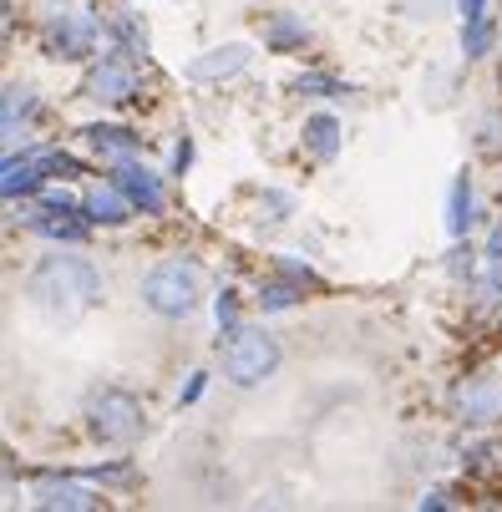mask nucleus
<instances>
[{"label":"nucleus","instance_id":"9b49d317","mask_svg":"<svg viewBox=\"0 0 502 512\" xmlns=\"http://www.w3.org/2000/svg\"><path fill=\"white\" fill-rule=\"evenodd\" d=\"M97 502H102V497L87 492L82 482H56V477H51V482L36 487V507H41V512H56V507H66V512H92Z\"/></svg>","mask_w":502,"mask_h":512},{"label":"nucleus","instance_id":"0eeeda50","mask_svg":"<svg viewBox=\"0 0 502 512\" xmlns=\"http://www.w3.org/2000/svg\"><path fill=\"white\" fill-rule=\"evenodd\" d=\"M249 61H254V46L249 41H229V46H213V51L193 56L183 66V77L188 82H229V77H239Z\"/></svg>","mask_w":502,"mask_h":512},{"label":"nucleus","instance_id":"20e7f679","mask_svg":"<svg viewBox=\"0 0 502 512\" xmlns=\"http://www.w3.org/2000/svg\"><path fill=\"white\" fill-rule=\"evenodd\" d=\"M279 360H284V350H279V340H274L269 330H254V325H234V330H229L224 376H229L239 391H254V386L274 381Z\"/></svg>","mask_w":502,"mask_h":512},{"label":"nucleus","instance_id":"2eb2a0df","mask_svg":"<svg viewBox=\"0 0 502 512\" xmlns=\"http://www.w3.org/2000/svg\"><path fill=\"white\" fill-rule=\"evenodd\" d=\"M264 41H269L274 51H290V46H305V41H310V31H305V26H300L295 16H284V11H279V16L269 21Z\"/></svg>","mask_w":502,"mask_h":512},{"label":"nucleus","instance_id":"aec40b11","mask_svg":"<svg viewBox=\"0 0 502 512\" xmlns=\"http://www.w3.org/2000/svg\"><path fill=\"white\" fill-rule=\"evenodd\" d=\"M219 325H224V330L239 325V305H234V295H219Z\"/></svg>","mask_w":502,"mask_h":512},{"label":"nucleus","instance_id":"6e6552de","mask_svg":"<svg viewBox=\"0 0 502 512\" xmlns=\"http://www.w3.org/2000/svg\"><path fill=\"white\" fill-rule=\"evenodd\" d=\"M112 183H117V188H122L127 198H132V208H137V213H163V203H168V193H163L158 173H153V168H142L137 158L117 163Z\"/></svg>","mask_w":502,"mask_h":512},{"label":"nucleus","instance_id":"39448f33","mask_svg":"<svg viewBox=\"0 0 502 512\" xmlns=\"http://www.w3.org/2000/svg\"><path fill=\"white\" fill-rule=\"evenodd\" d=\"M137 82H142V66H137V51H127V46H117V51H107L92 71H87V97L92 102H127L132 92H137Z\"/></svg>","mask_w":502,"mask_h":512},{"label":"nucleus","instance_id":"f3484780","mask_svg":"<svg viewBox=\"0 0 502 512\" xmlns=\"http://www.w3.org/2000/svg\"><path fill=\"white\" fill-rule=\"evenodd\" d=\"M487 46H492V21L482 16V21H462V51L467 56H487Z\"/></svg>","mask_w":502,"mask_h":512},{"label":"nucleus","instance_id":"412c9836","mask_svg":"<svg viewBox=\"0 0 502 512\" xmlns=\"http://www.w3.org/2000/svg\"><path fill=\"white\" fill-rule=\"evenodd\" d=\"M457 11H462V21H482L487 16V0H457Z\"/></svg>","mask_w":502,"mask_h":512},{"label":"nucleus","instance_id":"6ab92c4d","mask_svg":"<svg viewBox=\"0 0 502 512\" xmlns=\"http://www.w3.org/2000/svg\"><path fill=\"white\" fill-rule=\"evenodd\" d=\"M295 300H300V289H284V284H274L269 295H264V305H269V310H284V305H295Z\"/></svg>","mask_w":502,"mask_h":512},{"label":"nucleus","instance_id":"f03ea898","mask_svg":"<svg viewBox=\"0 0 502 512\" xmlns=\"http://www.w3.org/2000/svg\"><path fill=\"white\" fill-rule=\"evenodd\" d=\"M137 295L158 320H188L203 300V269L193 259H163L142 274Z\"/></svg>","mask_w":502,"mask_h":512},{"label":"nucleus","instance_id":"a211bd4d","mask_svg":"<svg viewBox=\"0 0 502 512\" xmlns=\"http://www.w3.org/2000/svg\"><path fill=\"white\" fill-rule=\"evenodd\" d=\"M295 92H310V97H335V92H345L335 77H315V71H310V77H300L295 82Z\"/></svg>","mask_w":502,"mask_h":512},{"label":"nucleus","instance_id":"f8f14e48","mask_svg":"<svg viewBox=\"0 0 502 512\" xmlns=\"http://www.w3.org/2000/svg\"><path fill=\"white\" fill-rule=\"evenodd\" d=\"M87 142L102 153V158H112V163H127V158H137V132H127V127H107V122H97V127H87Z\"/></svg>","mask_w":502,"mask_h":512},{"label":"nucleus","instance_id":"dca6fc26","mask_svg":"<svg viewBox=\"0 0 502 512\" xmlns=\"http://www.w3.org/2000/svg\"><path fill=\"white\" fill-rule=\"evenodd\" d=\"M447 229H452L457 239L472 229V183H467V173L452 183V213H447Z\"/></svg>","mask_w":502,"mask_h":512},{"label":"nucleus","instance_id":"423d86ee","mask_svg":"<svg viewBox=\"0 0 502 512\" xmlns=\"http://www.w3.org/2000/svg\"><path fill=\"white\" fill-rule=\"evenodd\" d=\"M97 36H102L97 21L82 16V11H61V16L46 21V51L61 56V61H82V56H92V51H97Z\"/></svg>","mask_w":502,"mask_h":512},{"label":"nucleus","instance_id":"9d476101","mask_svg":"<svg viewBox=\"0 0 502 512\" xmlns=\"http://www.w3.org/2000/svg\"><path fill=\"white\" fill-rule=\"evenodd\" d=\"M82 213L92 218V224H122V218L137 213V208H132V198L117 183H97V188L82 193Z\"/></svg>","mask_w":502,"mask_h":512},{"label":"nucleus","instance_id":"1a4fd4ad","mask_svg":"<svg viewBox=\"0 0 502 512\" xmlns=\"http://www.w3.org/2000/svg\"><path fill=\"white\" fill-rule=\"evenodd\" d=\"M457 411H462V421H472V426L497 421V416H502V381H497V376L467 381V386L457 391Z\"/></svg>","mask_w":502,"mask_h":512},{"label":"nucleus","instance_id":"ddd939ff","mask_svg":"<svg viewBox=\"0 0 502 512\" xmlns=\"http://www.w3.org/2000/svg\"><path fill=\"white\" fill-rule=\"evenodd\" d=\"M305 148H310L315 158H325V163H330V158L340 153V122H335V117H325V112H320V117H310V122H305Z\"/></svg>","mask_w":502,"mask_h":512},{"label":"nucleus","instance_id":"f257e3e1","mask_svg":"<svg viewBox=\"0 0 502 512\" xmlns=\"http://www.w3.org/2000/svg\"><path fill=\"white\" fill-rule=\"evenodd\" d=\"M26 295L51 320H82L87 310L102 305V274L82 254H46V259H36V269L26 279Z\"/></svg>","mask_w":502,"mask_h":512},{"label":"nucleus","instance_id":"4468645a","mask_svg":"<svg viewBox=\"0 0 502 512\" xmlns=\"http://www.w3.org/2000/svg\"><path fill=\"white\" fill-rule=\"evenodd\" d=\"M41 112L31 87H6V137H16V122H31Z\"/></svg>","mask_w":502,"mask_h":512},{"label":"nucleus","instance_id":"7ed1b4c3","mask_svg":"<svg viewBox=\"0 0 502 512\" xmlns=\"http://www.w3.org/2000/svg\"><path fill=\"white\" fill-rule=\"evenodd\" d=\"M87 431L97 436L102 447H132L142 431H148V411L142 401L122 386H102L87 396Z\"/></svg>","mask_w":502,"mask_h":512}]
</instances>
